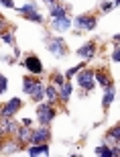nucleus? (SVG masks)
<instances>
[{"instance_id":"1","label":"nucleus","mask_w":120,"mask_h":157,"mask_svg":"<svg viewBox=\"0 0 120 157\" xmlns=\"http://www.w3.org/2000/svg\"><path fill=\"white\" fill-rule=\"evenodd\" d=\"M53 118H55V110H53V106L39 104V121L43 122V124H47V122H51Z\"/></svg>"},{"instance_id":"2","label":"nucleus","mask_w":120,"mask_h":157,"mask_svg":"<svg viewBox=\"0 0 120 157\" xmlns=\"http://www.w3.org/2000/svg\"><path fill=\"white\" fill-rule=\"evenodd\" d=\"M24 67L31 71V74H41L43 70V65H41V59L35 57V55H29V57L24 59Z\"/></svg>"},{"instance_id":"3","label":"nucleus","mask_w":120,"mask_h":157,"mask_svg":"<svg viewBox=\"0 0 120 157\" xmlns=\"http://www.w3.org/2000/svg\"><path fill=\"white\" fill-rule=\"evenodd\" d=\"M18 108H21V98H12L10 102L2 108V117H4V118H10L12 114L18 110Z\"/></svg>"},{"instance_id":"4","label":"nucleus","mask_w":120,"mask_h":157,"mask_svg":"<svg viewBox=\"0 0 120 157\" xmlns=\"http://www.w3.org/2000/svg\"><path fill=\"white\" fill-rule=\"evenodd\" d=\"M77 82H80L81 88H88V90H92V86H94V74H92V71H81L80 78H77Z\"/></svg>"},{"instance_id":"5","label":"nucleus","mask_w":120,"mask_h":157,"mask_svg":"<svg viewBox=\"0 0 120 157\" xmlns=\"http://www.w3.org/2000/svg\"><path fill=\"white\" fill-rule=\"evenodd\" d=\"M63 49H65V45H63V41L61 39H55V41H49V51L51 53H55V55H57V57H61L63 53Z\"/></svg>"},{"instance_id":"6","label":"nucleus","mask_w":120,"mask_h":157,"mask_svg":"<svg viewBox=\"0 0 120 157\" xmlns=\"http://www.w3.org/2000/svg\"><path fill=\"white\" fill-rule=\"evenodd\" d=\"M75 25L81 27V29H94V27H96V21L92 17H77L75 18Z\"/></svg>"},{"instance_id":"7","label":"nucleus","mask_w":120,"mask_h":157,"mask_svg":"<svg viewBox=\"0 0 120 157\" xmlns=\"http://www.w3.org/2000/svg\"><path fill=\"white\" fill-rule=\"evenodd\" d=\"M31 139H33L35 143H45V141L49 139V131H47V128L35 131V133H31Z\"/></svg>"},{"instance_id":"8","label":"nucleus","mask_w":120,"mask_h":157,"mask_svg":"<svg viewBox=\"0 0 120 157\" xmlns=\"http://www.w3.org/2000/svg\"><path fill=\"white\" fill-rule=\"evenodd\" d=\"M53 25H55V29H57V31H65V29L71 27V18L63 17V18H59V21H53Z\"/></svg>"},{"instance_id":"9","label":"nucleus","mask_w":120,"mask_h":157,"mask_svg":"<svg viewBox=\"0 0 120 157\" xmlns=\"http://www.w3.org/2000/svg\"><path fill=\"white\" fill-rule=\"evenodd\" d=\"M49 153V149H47L45 143H41V145H35L29 149V155H47Z\"/></svg>"},{"instance_id":"10","label":"nucleus","mask_w":120,"mask_h":157,"mask_svg":"<svg viewBox=\"0 0 120 157\" xmlns=\"http://www.w3.org/2000/svg\"><path fill=\"white\" fill-rule=\"evenodd\" d=\"M37 84H39V82H35L33 78H24V80H23V90L27 94H31L35 88H37Z\"/></svg>"},{"instance_id":"11","label":"nucleus","mask_w":120,"mask_h":157,"mask_svg":"<svg viewBox=\"0 0 120 157\" xmlns=\"http://www.w3.org/2000/svg\"><path fill=\"white\" fill-rule=\"evenodd\" d=\"M77 53H80L81 57H88V59H90L92 55H94V43H88V45H84Z\"/></svg>"},{"instance_id":"12","label":"nucleus","mask_w":120,"mask_h":157,"mask_svg":"<svg viewBox=\"0 0 120 157\" xmlns=\"http://www.w3.org/2000/svg\"><path fill=\"white\" fill-rule=\"evenodd\" d=\"M51 17H53V21H59V18H63L65 17V10H63L61 6H51Z\"/></svg>"},{"instance_id":"13","label":"nucleus","mask_w":120,"mask_h":157,"mask_svg":"<svg viewBox=\"0 0 120 157\" xmlns=\"http://www.w3.org/2000/svg\"><path fill=\"white\" fill-rule=\"evenodd\" d=\"M14 128H17V124L10 122V121H6V118L2 121V124H0V131H2V133H12Z\"/></svg>"},{"instance_id":"14","label":"nucleus","mask_w":120,"mask_h":157,"mask_svg":"<svg viewBox=\"0 0 120 157\" xmlns=\"http://www.w3.org/2000/svg\"><path fill=\"white\" fill-rule=\"evenodd\" d=\"M114 100V90H112V86L108 88V92H106V96H104V100H102V104H104V108L106 106H110V102Z\"/></svg>"},{"instance_id":"15","label":"nucleus","mask_w":120,"mask_h":157,"mask_svg":"<svg viewBox=\"0 0 120 157\" xmlns=\"http://www.w3.org/2000/svg\"><path fill=\"white\" fill-rule=\"evenodd\" d=\"M61 98L63 100H69V96H71V84H65V82H63L61 84Z\"/></svg>"},{"instance_id":"16","label":"nucleus","mask_w":120,"mask_h":157,"mask_svg":"<svg viewBox=\"0 0 120 157\" xmlns=\"http://www.w3.org/2000/svg\"><path fill=\"white\" fill-rule=\"evenodd\" d=\"M96 78H98V82H100V84H102L104 88H110V78L106 76V74H102V71H98V74H96Z\"/></svg>"},{"instance_id":"17","label":"nucleus","mask_w":120,"mask_h":157,"mask_svg":"<svg viewBox=\"0 0 120 157\" xmlns=\"http://www.w3.org/2000/svg\"><path fill=\"white\" fill-rule=\"evenodd\" d=\"M31 94H33L35 100H41V98H43V88H41V84H37V88H35Z\"/></svg>"},{"instance_id":"18","label":"nucleus","mask_w":120,"mask_h":157,"mask_svg":"<svg viewBox=\"0 0 120 157\" xmlns=\"http://www.w3.org/2000/svg\"><path fill=\"white\" fill-rule=\"evenodd\" d=\"M47 98H49V102H55V98H57V92H55V88H53V86L47 88Z\"/></svg>"},{"instance_id":"19","label":"nucleus","mask_w":120,"mask_h":157,"mask_svg":"<svg viewBox=\"0 0 120 157\" xmlns=\"http://www.w3.org/2000/svg\"><path fill=\"white\" fill-rule=\"evenodd\" d=\"M21 12H23V14H31V12H37V6H35V4H27V6H23V8H21Z\"/></svg>"},{"instance_id":"20","label":"nucleus","mask_w":120,"mask_h":157,"mask_svg":"<svg viewBox=\"0 0 120 157\" xmlns=\"http://www.w3.org/2000/svg\"><path fill=\"white\" fill-rule=\"evenodd\" d=\"M18 137H21L23 141L31 139V131H29V128H21V131H18Z\"/></svg>"},{"instance_id":"21","label":"nucleus","mask_w":120,"mask_h":157,"mask_svg":"<svg viewBox=\"0 0 120 157\" xmlns=\"http://www.w3.org/2000/svg\"><path fill=\"white\" fill-rule=\"evenodd\" d=\"M81 67H84V65H77V67H73V70H69L67 71V78H71V76H75L77 71H81Z\"/></svg>"},{"instance_id":"22","label":"nucleus","mask_w":120,"mask_h":157,"mask_svg":"<svg viewBox=\"0 0 120 157\" xmlns=\"http://www.w3.org/2000/svg\"><path fill=\"white\" fill-rule=\"evenodd\" d=\"M118 135H120V131H118V128H112V131H110V139H112V141H116V139H118Z\"/></svg>"},{"instance_id":"23","label":"nucleus","mask_w":120,"mask_h":157,"mask_svg":"<svg viewBox=\"0 0 120 157\" xmlns=\"http://www.w3.org/2000/svg\"><path fill=\"white\" fill-rule=\"evenodd\" d=\"M53 82L61 86V84H63V76H59V74H55V76H53Z\"/></svg>"},{"instance_id":"24","label":"nucleus","mask_w":120,"mask_h":157,"mask_svg":"<svg viewBox=\"0 0 120 157\" xmlns=\"http://www.w3.org/2000/svg\"><path fill=\"white\" fill-rule=\"evenodd\" d=\"M6 90V78H0V94Z\"/></svg>"},{"instance_id":"25","label":"nucleus","mask_w":120,"mask_h":157,"mask_svg":"<svg viewBox=\"0 0 120 157\" xmlns=\"http://www.w3.org/2000/svg\"><path fill=\"white\" fill-rule=\"evenodd\" d=\"M112 59H114V61H118V59H120V49H114V53H112Z\"/></svg>"},{"instance_id":"26","label":"nucleus","mask_w":120,"mask_h":157,"mask_svg":"<svg viewBox=\"0 0 120 157\" xmlns=\"http://www.w3.org/2000/svg\"><path fill=\"white\" fill-rule=\"evenodd\" d=\"M2 39H4L6 43H12V35H4V37H2Z\"/></svg>"},{"instance_id":"27","label":"nucleus","mask_w":120,"mask_h":157,"mask_svg":"<svg viewBox=\"0 0 120 157\" xmlns=\"http://www.w3.org/2000/svg\"><path fill=\"white\" fill-rule=\"evenodd\" d=\"M0 78H2V76H0Z\"/></svg>"}]
</instances>
